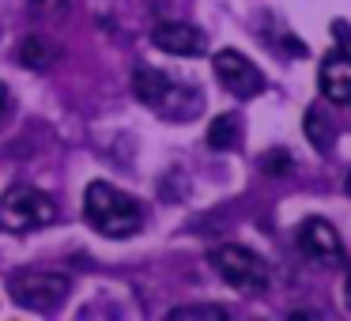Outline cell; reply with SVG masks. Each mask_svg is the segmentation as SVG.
<instances>
[{
	"instance_id": "3",
	"label": "cell",
	"mask_w": 351,
	"mask_h": 321,
	"mask_svg": "<svg viewBox=\"0 0 351 321\" xmlns=\"http://www.w3.org/2000/svg\"><path fill=\"white\" fill-rule=\"evenodd\" d=\"M132 91H136L140 102H147V106L162 110V114H174V117H193V114H197V106H200L197 95H189L185 87H178L170 76H162V72L147 69V64H140V69H136Z\"/></svg>"
},
{
	"instance_id": "10",
	"label": "cell",
	"mask_w": 351,
	"mask_h": 321,
	"mask_svg": "<svg viewBox=\"0 0 351 321\" xmlns=\"http://www.w3.org/2000/svg\"><path fill=\"white\" fill-rule=\"evenodd\" d=\"M208 144L215 147V152H234L238 144H242V121H238V114H219L212 125H208Z\"/></svg>"
},
{
	"instance_id": "6",
	"label": "cell",
	"mask_w": 351,
	"mask_h": 321,
	"mask_svg": "<svg viewBox=\"0 0 351 321\" xmlns=\"http://www.w3.org/2000/svg\"><path fill=\"white\" fill-rule=\"evenodd\" d=\"M212 69H215V76H219V84L227 87L234 99H257V95L265 91V72H261L245 54H238V49H219V54L212 57Z\"/></svg>"
},
{
	"instance_id": "13",
	"label": "cell",
	"mask_w": 351,
	"mask_h": 321,
	"mask_svg": "<svg viewBox=\"0 0 351 321\" xmlns=\"http://www.w3.org/2000/svg\"><path fill=\"white\" fill-rule=\"evenodd\" d=\"M227 310L215 302H189V306H174L167 313V321H223Z\"/></svg>"
},
{
	"instance_id": "12",
	"label": "cell",
	"mask_w": 351,
	"mask_h": 321,
	"mask_svg": "<svg viewBox=\"0 0 351 321\" xmlns=\"http://www.w3.org/2000/svg\"><path fill=\"white\" fill-rule=\"evenodd\" d=\"M302 129H306V136L313 140V147H317L321 155H328V152H332V125H328L325 110H317V106H310V110H306Z\"/></svg>"
},
{
	"instance_id": "18",
	"label": "cell",
	"mask_w": 351,
	"mask_h": 321,
	"mask_svg": "<svg viewBox=\"0 0 351 321\" xmlns=\"http://www.w3.org/2000/svg\"><path fill=\"white\" fill-rule=\"evenodd\" d=\"M348 197H351V174H348Z\"/></svg>"
},
{
	"instance_id": "8",
	"label": "cell",
	"mask_w": 351,
	"mask_h": 321,
	"mask_svg": "<svg viewBox=\"0 0 351 321\" xmlns=\"http://www.w3.org/2000/svg\"><path fill=\"white\" fill-rule=\"evenodd\" d=\"M152 42L162 54H174V57H200L208 49V34L193 23H178V19H167V23L155 27Z\"/></svg>"
},
{
	"instance_id": "5",
	"label": "cell",
	"mask_w": 351,
	"mask_h": 321,
	"mask_svg": "<svg viewBox=\"0 0 351 321\" xmlns=\"http://www.w3.org/2000/svg\"><path fill=\"white\" fill-rule=\"evenodd\" d=\"M8 291H12V298H16L19 306L49 313V310H57V306L64 302V295H69V276L27 268V272H16L8 280Z\"/></svg>"
},
{
	"instance_id": "2",
	"label": "cell",
	"mask_w": 351,
	"mask_h": 321,
	"mask_svg": "<svg viewBox=\"0 0 351 321\" xmlns=\"http://www.w3.org/2000/svg\"><path fill=\"white\" fill-rule=\"evenodd\" d=\"M57 219V204L49 200V193L34 189V185H12L0 197V227L27 235V230L49 227Z\"/></svg>"
},
{
	"instance_id": "4",
	"label": "cell",
	"mask_w": 351,
	"mask_h": 321,
	"mask_svg": "<svg viewBox=\"0 0 351 321\" xmlns=\"http://www.w3.org/2000/svg\"><path fill=\"white\" fill-rule=\"evenodd\" d=\"M212 268L219 272V280H227L230 287L245 291V295H257L268 287V265L245 246H215L212 250Z\"/></svg>"
},
{
	"instance_id": "7",
	"label": "cell",
	"mask_w": 351,
	"mask_h": 321,
	"mask_svg": "<svg viewBox=\"0 0 351 321\" xmlns=\"http://www.w3.org/2000/svg\"><path fill=\"white\" fill-rule=\"evenodd\" d=\"M298 250L310 261H317V265H336V261H343L340 235H336V227L328 219H321V215H310V219L298 223Z\"/></svg>"
},
{
	"instance_id": "1",
	"label": "cell",
	"mask_w": 351,
	"mask_h": 321,
	"mask_svg": "<svg viewBox=\"0 0 351 321\" xmlns=\"http://www.w3.org/2000/svg\"><path fill=\"white\" fill-rule=\"evenodd\" d=\"M84 219L102 238H129L140 230L144 212H140V204L129 193L114 189L110 182H91L84 193Z\"/></svg>"
},
{
	"instance_id": "16",
	"label": "cell",
	"mask_w": 351,
	"mask_h": 321,
	"mask_svg": "<svg viewBox=\"0 0 351 321\" xmlns=\"http://www.w3.org/2000/svg\"><path fill=\"white\" fill-rule=\"evenodd\" d=\"M12 114V91L4 84H0V121H4V117Z\"/></svg>"
},
{
	"instance_id": "17",
	"label": "cell",
	"mask_w": 351,
	"mask_h": 321,
	"mask_svg": "<svg viewBox=\"0 0 351 321\" xmlns=\"http://www.w3.org/2000/svg\"><path fill=\"white\" fill-rule=\"evenodd\" d=\"M343 302H348V310H351V272H348V287H343Z\"/></svg>"
},
{
	"instance_id": "14",
	"label": "cell",
	"mask_w": 351,
	"mask_h": 321,
	"mask_svg": "<svg viewBox=\"0 0 351 321\" xmlns=\"http://www.w3.org/2000/svg\"><path fill=\"white\" fill-rule=\"evenodd\" d=\"M261 167H265L268 174H287V167H291V152H268L265 159H261Z\"/></svg>"
},
{
	"instance_id": "11",
	"label": "cell",
	"mask_w": 351,
	"mask_h": 321,
	"mask_svg": "<svg viewBox=\"0 0 351 321\" xmlns=\"http://www.w3.org/2000/svg\"><path fill=\"white\" fill-rule=\"evenodd\" d=\"M16 57H19V64H23V69H49V64L57 61V46H53L49 38H38V34H31V38L19 42Z\"/></svg>"
},
{
	"instance_id": "15",
	"label": "cell",
	"mask_w": 351,
	"mask_h": 321,
	"mask_svg": "<svg viewBox=\"0 0 351 321\" xmlns=\"http://www.w3.org/2000/svg\"><path fill=\"white\" fill-rule=\"evenodd\" d=\"M31 8L42 12V16H61L69 8V0H31Z\"/></svg>"
},
{
	"instance_id": "9",
	"label": "cell",
	"mask_w": 351,
	"mask_h": 321,
	"mask_svg": "<svg viewBox=\"0 0 351 321\" xmlns=\"http://www.w3.org/2000/svg\"><path fill=\"white\" fill-rule=\"evenodd\" d=\"M317 84H321L325 102H332V106H351V54L348 49H336V54H328L325 61H321Z\"/></svg>"
}]
</instances>
